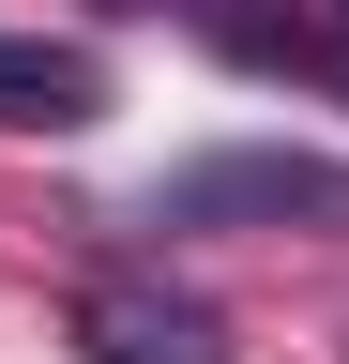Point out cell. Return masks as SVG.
<instances>
[{
	"mask_svg": "<svg viewBox=\"0 0 349 364\" xmlns=\"http://www.w3.org/2000/svg\"><path fill=\"white\" fill-rule=\"evenodd\" d=\"M76 349L92 364H228V318L167 273H92L76 289Z\"/></svg>",
	"mask_w": 349,
	"mask_h": 364,
	"instance_id": "1",
	"label": "cell"
},
{
	"mask_svg": "<svg viewBox=\"0 0 349 364\" xmlns=\"http://www.w3.org/2000/svg\"><path fill=\"white\" fill-rule=\"evenodd\" d=\"M167 213H183V228H213V213L349 228V167H319V152H213V167H183V182H167Z\"/></svg>",
	"mask_w": 349,
	"mask_h": 364,
	"instance_id": "2",
	"label": "cell"
},
{
	"mask_svg": "<svg viewBox=\"0 0 349 364\" xmlns=\"http://www.w3.org/2000/svg\"><path fill=\"white\" fill-rule=\"evenodd\" d=\"M92 107H107V76L76 61V46H31V31H0V122H46V136H61V122H92Z\"/></svg>",
	"mask_w": 349,
	"mask_h": 364,
	"instance_id": "3",
	"label": "cell"
},
{
	"mask_svg": "<svg viewBox=\"0 0 349 364\" xmlns=\"http://www.w3.org/2000/svg\"><path fill=\"white\" fill-rule=\"evenodd\" d=\"M319 76L349 91V0H334V16H319Z\"/></svg>",
	"mask_w": 349,
	"mask_h": 364,
	"instance_id": "4",
	"label": "cell"
}]
</instances>
